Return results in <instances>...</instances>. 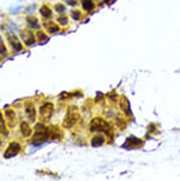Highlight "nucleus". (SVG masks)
Masks as SVG:
<instances>
[{
	"label": "nucleus",
	"mask_w": 180,
	"mask_h": 181,
	"mask_svg": "<svg viewBox=\"0 0 180 181\" xmlns=\"http://www.w3.org/2000/svg\"><path fill=\"white\" fill-rule=\"evenodd\" d=\"M47 138H49V131H47L41 123H38V126L36 127V133H34V135H33L32 143L34 146H39L43 142H46Z\"/></svg>",
	"instance_id": "f257e3e1"
},
{
	"label": "nucleus",
	"mask_w": 180,
	"mask_h": 181,
	"mask_svg": "<svg viewBox=\"0 0 180 181\" xmlns=\"http://www.w3.org/2000/svg\"><path fill=\"white\" fill-rule=\"evenodd\" d=\"M78 118H79L78 110L74 108V107H71V108L67 110V116H66L64 121H63V126L67 127V129H68V127H71V126H74V125L76 123Z\"/></svg>",
	"instance_id": "f03ea898"
},
{
	"label": "nucleus",
	"mask_w": 180,
	"mask_h": 181,
	"mask_svg": "<svg viewBox=\"0 0 180 181\" xmlns=\"http://www.w3.org/2000/svg\"><path fill=\"white\" fill-rule=\"evenodd\" d=\"M109 129V125L101 118H95L91 122V130L92 131H107Z\"/></svg>",
	"instance_id": "7ed1b4c3"
},
{
	"label": "nucleus",
	"mask_w": 180,
	"mask_h": 181,
	"mask_svg": "<svg viewBox=\"0 0 180 181\" xmlns=\"http://www.w3.org/2000/svg\"><path fill=\"white\" fill-rule=\"evenodd\" d=\"M20 150H21V147H20L19 143H11L9 146H8L7 151L4 152V157H6V159H9V157H12V156H16L17 154L20 152Z\"/></svg>",
	"instance_id": "20e7f679"
},
{
	"label": "nucleus",
	"mask_w": 180,
	"mask_h": 181,
	"mask_svg": "<svg viewBox=\"0 0 180 181\" xmlns=\"http://www.w3.org/2000/svg\"><path fill=\"white\" fill-rule=\"evenodd\" d=\"M39 113H41L42 118H50L51 114H53V104H51V103L43 104L42 107H41V110H39Z\"/></svg>",
	"instance_id": "39448f33"
},
{
	"label": "nucleus",
	"mask_w": 180,
	"mask_h": 181,
	"mask_svg": "<svg viewBox=\"0 0 180 181\" xmlns=\"http://www.w3.org/2000/svg\"><path fill=\"white\" fill-rule=\"evenodd\" d=\"M21 36H23V39L25 41V45H33L34 41H36V37H34L33 32H30V30H24L23 33H21Z\"/></svg>",
	"instance_id": "423d86ee"
},
{
	"label": "nucleus",
	"mask_w": 180,
	"mask_h": 181,
	"mask_svg": "<svg viewBox=\"0 0 180 181\" xmlns=\"http://www.w3.org/2000/svg\"><path fill=\"white\" fill-rule=\"evenodd\" d=\"M8 38H9V43H11V46L13 49V51H20L21 49H23V45H21V42L16 38V36H13V34H8Z\"/></svg>",
	"instance_id": "0eeeda50"
},
{
	"label": "nucleus",
	"mask_w": 180,
	"mask_h": 181,
	"mask_svg": "<svg viewBox=\"0 0 180 181\" xmlns=\"http://www.w3.org/2000/svg\"><path fill=\"white\" fill-rule=\"evenodd\" d=\"M142 146V140H139L138 138H135V136H130V138L126 140V143H125V147H141Z\"/></svg>",
	"instance_id": "6e6552de"
},
{
	"label": "nucleus",
	"mask_w": 180,
	"mask_h": 181,
	"mask_svg": "<svg viewBox=\"0 0 180 181\" xmlns=\"http://www.w3.org/2000/svg\"><path fill=\"white\" fill-rule=\"evenodd\" d=\"M104 142H105V138L103 135H95L91 140V144L94 146V147H100V146L104 144Z\"/></svg>",
	"instance_id": "1a4fd4ad"
},
{
	"label": "nucleus",
	"mask_w": 180,
	"mask_h": 181,
	"mask_svg": "<svg viewBox=\"0 0 180 181\" xmlns=\"http://www.w3.org/2000/svg\"><path fill=\"white\" fill-rule=\"evenodd\" d=\"M21 133H23L24 136H29L30 134H32V129H30V126L26 122L21 123Z\"/></svg>",
	"instance_id": "9d476101"
},
{
	"label": "nucleus",
	"mask_w": 180,
	"mask_h": 181,
	"mask_svg": "<svg viewBox=\"0 0 180 181\" xmlns=\"http://www.w3.org/2000/svg\"><path fill=\"white\" fill-rule=\"evenodd\" d=\"M83 8H84L86 11H92L95 8V4L92 0H83Z\"/></svg>",
	"instance_id": "9b49d317"
},
{
	"label": "nucleus",
	"mask_w": 180,
	"mask_h": 181,
	"mask_svg": "<svg viewBox=\"0 0 180 181\" xmlns=\"http://www.w3.org/2000/svg\"><path fill=\"white\" fill-rule=\"evenodd\" d=\"M26 114L29 116L30 120H34V118H36V113H34V108H33L30 104L26 105Z\"/></svg>",
	"instance_id": "f8f14e48"
},
{
	"label": "nucleus",
	"mask_w": 180,
	"mask_h": 181,
	"mask_svg": "<svg viewBox=\"0 0 180 181\" xmlns=\"http://www.w3.org/2000/svg\"><path fill=\"white\" fill-rule=\"evenodd\" d=\"M120 107L125 110V112H128L130 114V110H129V101H126L125 97H121V104H120Z\"/></svg>",
	"instance_id": "ddd939ff"
},
{
	"label": "nucleus",
	"mask_w": 180,
	"mask_h": 181,
	"mask_svg": "<svg viewBox=\"0 0 180 181\" xmlns=\"http://www.w3.org/2000/svg\"><path fill=\"white\" fill-rule=\"evenodd\" d=\"M39 12H41V15L43 17H46V19H50V17H51V11L47 7H42L41 9H39Z\"/></svg>",
	"instance_id": "4468645a"
},
{
	"label": "nucleus",
	"mask_w": 180,
	"mask_h": 181,
	"mask_svg": "<svg viewBox=\"0 0 180 181\" xmlns=\"http://www.w3.org/2000/svg\"><path fill=\"white\" fill-rule=\"evenodd\" d=\"M46 28L49 29L50 33H57L59 30V26L58 25H54V24H46Z\"/></svg>",
	"instance_id": "2eb2a0df"
},
{
	"label": "nucleus",
	"mask_w": 180,
	"mask_h": 181,
	"mask_svg": "<svg viewBox=\"0 0 180 181\" xmlns=\"http://www.w3.org/2000/svg\"><path fill=\"white\" fill-rule=\"evenodd\" d=\"M0 133H3L4 135H7V130H6V126H4V120L2 117V113H0Z\"/></svg>",
	"instance_id": "dca6fc26"
},
{
	"label": "nucleus",
	"mask_w": 180,
	"mask_h": 181,
	"mask_svg": "<svg viewBox=\"0 0 180 181\" xmlns=\"http://www.w3.org/2000/svg\"><path fill=\"white\" fill-rule=\"evenodd\" d=\"M0 54H2L3 56L7 55V49H6V46H4V42H3L2 37H0Z\"/></svg>",
	"instance_id": "f3484780"
},
{
	"label": "nucleus",
	"mask_w": 180,
	"mask_h": 181,
	"mask_svg": "<svg viewBox=\"0 0 180 181\" xmlns=\"http://www.w3.org/2000/svg\"><path fill=\"white\" fill-rule=\"evenodd\" d=\"M28 23L32 25V26H34V28H38V23H37V19H32V17H28Z\"/></svg>",
	"instance_id": "a211bd4d"
},
{
	"label": "nucleus",
	"mask_w": 180,
	"mask_h": 181,
	"mask_svg": "<svg viewBox=\"0 0 180 181\" xmlns=\"http://www.w3.org/2000/svg\"><path fill=\"white\" fill-rule=\"evenodd\" d=\"M37 37H38V39L41 42H46L47 41V36H45V34H43L42 32H38L37 33Z\"/></svg>",
	"instance_id": "6ab92c4d"
},
{
	"label": "nucleus",
	"mask_w": 180,
	"mask_h": 181,
	"mask_svg": "<svg viewBox=\"0 0 180 181\" xmlns=\"http://www.w3.org/2000/svg\"><path fill=\"white\" fill-rule=\"evenodd\" d=\"M54 8H55L57 12H63L64 11V5H63V4H57Z\"/></svg>",
	"instance_id": "aec40b11"
},
{
	"label": "nucleus",
	"mask_w": 180,
	"mask_h": 181,
	"mask_svg": "<svg viewBox=\"0 0 180 181\" xmlns=\"http://www.w3.org/2000/svg\"><path fill=\"white\" fill-rule=\"evenodd\" d=\"M6 114H7V117L9 118V120H12V118L15 117V116H13V114H15V113H13V110H7Z\"/></svg>",
	"instance_id": "412c9836"
},
{
	"label": "nucleus",
	"mask_w": 180,
	"mask_h": 181,
	"mask_svg": "<svg viewBox=\"0 0 180 181\" xmlns=\"http://www.w3.org/2000/svg\"><path fill=\"white\" fill-rule=\"evenodd\" d=\"M72 17H74L75 20H79V17H80V13H79L78 11H74V12H72Z\"/></svg>",
	"instance_id": "4be33fe9"
},
{
	"label": "nucleus",
	"mask_w": 180,
	"mask_h": 181,
	"mask_svg": "<svg viewBox=\"0 0 180 181\" xmlns=\"http://www.w3.org/2000/svg\"><path fill=\"white\" fill-rule=\"evenodd\" d=\"M58 20H59L61 24H67V19H66V17H61V19H58Z\"/></svg>",
	"instance_id": "5701e85b"
},
{
	"label": "nucleus",
	"mask_w": 180,
	"mask_h": 181,
	"mask_svg": "<svg viewBox=\"0 0 180 181\" xmlns=\"http://www.w3.org/2000/svg\"><path fill=\"white\" fill-rule=\"evenodd\" d=\"M67 3H68V4H71V5H76V2H74V0H68Z\"/></svg>",
	"instance_id": "b1692460"
},
{
	"label": "nucleus",
	"mask_w": 180,
	"mask_h": 181,
	"mask_svg": "<svg viewBox=\"0 0 180 181\" xmlns=\"http://www.w3.org/2000/svg\"><path fill=\"white\" fill-rule=\"evenodd\" d=\"M105 2H108V3H111V2H112V0H105Z\"/></svg>",
	"instance_id": "393cba45"
}]
</instances>
